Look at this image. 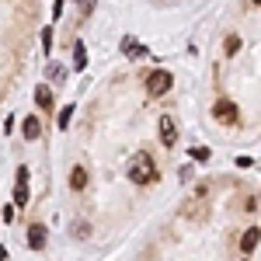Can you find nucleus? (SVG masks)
<instances>
[{
    "mask_svg": "<svg viewBox=\"0 0 261 261\" xmlns=\"http://www.w3.org/2000/svg\"><path fill=\"white\" fill-rule=\"evenodd\" d=\"M213 115H216L220 122H226V125H230V122H237V105H233L230 98H220L216 105H213Z\"/></svg>",
    "mask_w": 261,
    "mask_h": 261,
    "instance_id": "f03ea898",
    "label": "nucleus"
},
{
    "mask_svg": "<svg viewBox=\"0 0 261 261\" xmlns=\"http://www.w3.org/2000/svg\"><path fill=\"white\" fill-rule=\"evenodd\" d=\"M28 247H45V226H39V223H32L28 226Z\"/></svg>",
    "mask_w": 261,
    "mask_h": 261,
    "instance_id": "7ed1b4c3",
    "label": "nucleus"
},
{
    "mask_svg": "<svg viewBox=\"0 0 261 261\" xmlns=\"http://www.w3.org/2000/svg\"><path fill=\"white\" fill-rule=\"evenodd\" d=\"M161 143L164 146H174V119H171V115L161 119Z\"/></svg>",
    "mask_w": 261,
    "mask_h": 261,
    "instance_id": "423d86ee",
    "label": "nucleus"
},
{
    "mask_svg": "<svg viewBox=\"0 0 261 261\" xmlns=\"http://www.w3.org/2000/svg\"><path fill=\"white\" fill-rule=\"evenodd\" d=\"M73 119V108H70V105H66V108H63L60 112V129H66V122Z\"/></svg>",
    "mask_w": 261,
    "mask_h": 261,
    "instance_id": "9d476101",
    "label": "nucleus"
},
{
    "mask_svg": "<svg viewBox=\"0 0 261 261\" xmlns=\"http://www.w3.org/2000/svg\"><path fill=\"white\" fill-rule=\"evenodd\" d=\"M254 4H261V0H254Z\"/></svg>",
    "mask_w": 261,
    "mask_h": 261,
    "instance_id": "9b49d317",
    "label": "nucleus"
},
{
    "mask_svg": "<svg viewBox=\"0 0 261 261\" xmlns=\"http://www.w3.org/2000/svg\"><path fill=\"white\" fill-rule=\"evenodd\" d=\"M39 133H42V122L35 115H28L24 119V140H39Z\"/></svg>",
    "mask_w": 261,
    "mask_h": 261,
    "instance_id": "0eeeda50",
    "label": "nucleus"
},
{
    "mask_svg": "<svg viewBox=\"0 0 261 261\" xmlns=\"http://www.w3.org/2000/svg\"><path fill=\"white\" fill-rule=\"evenodd\" d=\"M70 188H73V192H84V188H87V167L77 164V167L70 171Z\"/></svg>",
    "mask_w": 261,
    "mask_h": 261,
    "instance_id": "20e7f679",
    "label": "nucleus"
},
{
    "mask_svg": "<svg viewBox=\"0 0 261 261\" xmlns=\"http://www.w3.org/2000/svg\"><path fill=\"white\" fill-rule=\"evenodd\" d=\"M223 45H226V56H233V53L241 49V39H237V35H226V42H223Z\"/></svg>",
    "mask_w": 261,
    "mask_h": 261,
    "instance_id": "1a4fd4ad",
    "label": "nucleus"
},
{
    "mask_svg": "<svg viewBox=\"0 0 261 261\" xmlns=\"http://www.w3.org/2000/svg\"><path fill=\"white\" fill-rule=\"evenodd\" d=\"M258 241H261V230H258V226H251V230L241 237V251H244V254H251V251L258 247Z\"/></svg>",
    "mask_w": 261,
    "mask_h": 261,
    "instance_id": "39448f33",
    "label": "nucleus"
},
{
    "mask_svg": "<svg viewBox=\"0 0 261 261\" xmlns=\"http://www.w3.org/2000/svg\"><path fill=\"white\" fill-rule=\"evenodd\" d=\"M171 87H174V77H171L167 70H153V73L146 77V94H150V98H161Z\"/></svg>",
    "mask_w": 261,
    "mask_h": 261,
    "instance_id": "f257e3e1",
    "label": "nucleus"
},
{
    "mask_svg": "<svg viewBox=\"0 0 261 261\" xmlns=\"http://www.w3.org/2000/svg\"><path fill=\"white\" fill-rule=\"evenodd\" d=\"M35 101H39V108H53V91L42 84V87H35Z\"/></svg>",
    "mask_w": 261,
    "mask_h": 261,
    "instance_id": "6e6552de",
    "label": "nucleus"
}]
</instances>
